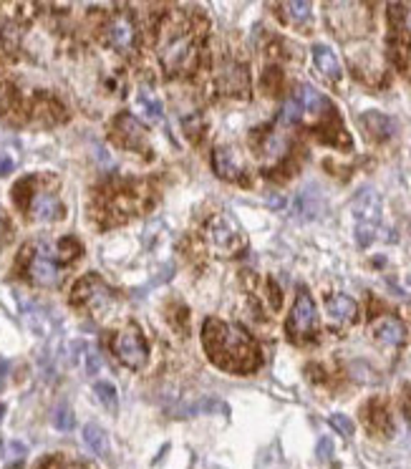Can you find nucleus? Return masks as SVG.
I'll return each instance as SVG.
<instances>
[{
  "label": "nucleus",
  "instance_id": "obj_1",
  "mask_svg": "<svg viewBox=\"0 0 411 469\" xmlns=\"http://www.w3.org/2000/svg\"><path fill=\"white\" fill-rule=\"evenodd\" d=\"M202 344H205L210 361H215L225 371H250L252 364H258L250 336L238 325L207 321L202 330Z\"/></svg>",
  "mask_w": 411,
  "mask_h": 469
},
{
  "label": "nucleus",
  "instance_id": "obj_2",
  "mask_svg": "<svg viewBox=\"0 0 411 469\" xmlns=\"http://www.w3.org/2000/svg\"><path fill=\"white\" fill-rule=\"evenodd\" d=\"M192 56H194V38L189 31H185V28H169L162 36L160 59L164 63L166 73H177L182 68H187Z\"/></svg>",
  "mask_w": 411,
  "mask_h": 469
},
{
  "label": "nucleus",
  "instance_id": "obj_3",
  "mask_svg": "<svg viewBox=\"0 0 411 469\" xmlns=\"http://www.w3.org/2000/svg\"><path fill=\"white\" fill-rule=\"evenodd\" d=\"M207 243L217 255H235L245 240H242V232H240L238 222L233 217L217 215L207 225Z\"/></svg>",
  "mask_w": 411,
  "mask_h": 469
},
{
  "label": "nucleus",
  "instance_id": "obj_4",
  "mask_svg": "<svg viewBox=\"0 0 411 469\" xmlns=\"http://www.w3.org/2000/svg\"><path fill=\"white\" fill-rule=\"evenodd\" d=\"M114 351H116V356L124 366L129 369H141L146 364V358H149V348H146L144 338L141 333L137 330V325H126L124 330L116 333L114 338Z\"/></svg>",
  "mask_w": 411,
  "mask_h": 469
},
{
  "label": "nucleus",
  "instance_id": "obj_5",
  "mask_svg": "<svg viewBox=\"0 0 411 469\" xmlns=\"http://www.w3.org/2000/svg\"><path fill=\"white\" fill-rule=\"evenodd\" d=\"M316 318H318V313H316L313 298L305 291H300L298 298H295V303H293L290 318H288L290 336H308V333L316 328Z\"/></svg>",
  "mask_w": 411,
  "mask_h": 469
},
{
  "label": "nucleus",
  "instance_id": "obj_6",
  "mask_svg": "<svg viewBox=\"0 0 411 469\" xmlns=\"http://www.w3.org/2000/svg\"><path fill=\"white\" fill-rule=\"evenodd\" d=\"M107 38L116 51H132L137 46V23L129 13H119L109 20Z\"/></svg>",
  "mask_w": 411,
  "mask_h": 469
},
{
  "label": "nucleus",
  "instance_id": "obj_7",
  "mask_svg": "<svg viewBox=\"0 0 411 469\" xmlns=\"http://www.w3.org/2000/svg\"><path fill=\"white\" fill-rule=\"evenodd\" d=\"M76 298H81L86 303V308H91V311H107L109 305H111L109 288L99 278H93V275H88V278H84L76 285Z\"/></svg>",
  "mask_w": 411,
  "mask_h": 469
},
{
  "label": "nucleus",
  "instance_id": "obj_8",
  "mask_svg": "<svg viewBox=\"0 0 411 469\" xmlns=\"http://www.w3.org/2000/svg\"><path fill=\"white\" fill-rule=\"evenodd\" d=\"M28 272H31V278H33V283L43 285V288H54V285L61 283V268L59 263H56L51 255H48L46 250H38L33 255V260H31V268H28Z\"/></svg>",
  "mask_w": 411,
  "mask_h": 469
},
{
  "label": "nucleus",
  "instance_id": "obj_9",
  "mask_svg": "<svg viewBox=\"0 0 411 469\" xmlns=\"http://www.w3.org/2000/svg\"><path fill=\"white\" fill-rule=\"evenodd\" d=\"M353 215H356L358 222H369V225H378L381 220V197L378 192L366 187L356 194L353 199Z\"/></svg>",
  "mask_w": 411,
  "mask_h": 469
},
{
  "label": "nucleus",
  "instance_id": "obj_10",
  "mask_svg": "<svg viewBox=\"0 0 411 469\" xmlns=\"http://www.w3.org/2000/svg\"><path fill=\"white\" fill-rule=\"evenodd\" d=\"M212 164H215V172L222 179H240L242 172H245L242 159H240L238 149H233V146H219L212 157Z\"/></svg>",
  "mask_w": 411,
  "mask_h": 469
},
{
  "label": "nucleus",
  "instance_id": "obj_11",
  "mask_svg": "<svg viewBox=\"0 0 411 469\" xmlns=\"http://www.w3.org/2000/svg\"><path fill=\"white\" fill-rule=\"evenodd\" d=\"M63 215V207H61L59 199L51 194V192H38L31 199V217L38 220V222H54Z\"/></svg>",
  "mask_w": 411,
  "mask_h": 469
},
{
  "label": "nucleus",
  "instance_id": "obj_12",
  "mask_svg": "<svg viewBox=\"0 0 411 469\" xmlns=\"http://www.w3.org/2000/svg\"><path fill=\"white\" fill-rule=\"evenodd\" d=\"M373 336H376L384 346H401L406 338V328L398 318L384 316L373 323Z\"/></svg>",
  "mask_w": 411,
  "mask_h": 469
},
{
  "label": "nucleus",
  "instance_id": "obj_13",
  "mask_svg": "<svg viewBox=\"0 0 411 469\" xmlns=\"http://www.w3.org/2000/svg\"><path fill=\"white\" fill-rule=\"evenodd\" d=\"M217 84L222 91L242 93L247 86V76H245V71H242V66H238V63H227V66L219 68Z\"/></svg>",
  "mask_w": 411,
  "mask_h": 469
},
{
  "label": "nucleus",
  "instance_id": "obj_14",
  "mask_svg": "<svg viewBox=\"0 0 411 469\" xmlns=\"http://www.w3.org/2000/svg\"><path fill=\"white\" fill-rule=\"evenodd\" d=\"M313 61H316V66H318V71L323 73L325 79H331V81L341 79V63L339 59H336V53L328 46H323V43L313 46Z\"/></svg>",
  "mask_w": 411,
  "mask_h": 469
},
{
  "label": "nucleus",
  "instance_id": "obj_15",
  "mask_svg": "<svg viewBox=\"0 0 411 469\" xmlns=\"http://www.w3.org/2000/svg\"><path fill=\"white\" fill-rule=\"evenodd\" d=\"M361 121L366 124V129L371 132V137L376 139H389L394 132H396V121L391 116H386V114H378V112H366L361 116Z\"/></svg>",
  "mask_w": 411,
  "mask_h": 469
},
{
  "label": "nucleus",
  "instance_id": "obj_16",
  "mask_svg": "<svg viewBox=\"0 0 411 469\" xmlns=\"http://www.w3.org/2000/svg\"><path fill=\"white\" fill-rule=\"evenodd\" d=\"M325 308H328V316L336 318V321H341V323H348V321H353L356 318V300L348 295H343V293H336V295L328 298V303H325Z\"/></svg>",
  "mask_w": 411,
  "mask_h": 469
},
{
  "label": "nucleus",
  "instance_id": "obj_17",
  "mask_svg": "<svg viewBox=\"0 0 411 469\" xmlns=\"http://www.w3.org/2000/svg\"><path fill=\"white\" fill-rule=\"evenodd\" d=\"M116 134L124 139V144L129 146V149H134V146H139L141 141H144V129H141L139 121L134 119V116H129V114H121L119 119H116Z\"/></svg>",
  "mask_w": 411,
  "mask_h": 469
},
{
  "label": "nucleus",
  "instance_id": "obj_18",
  "mask_svg": "<svg viewBox=\"0 0 411 469\" xmlns=\"http://www.w3.org/2000/svg\"><path fill=\"white\" fill-rule=\"evenodd\" d=\"M84 442H86V447L96 456H101V459H107L109 456V436L104 434L101 426H96V424H86V426H84Z\"/></svg>",
  "mask_w": 411,
  "mask_h": 469
},
{
  "label": "nucleus",
  "instance_id": "obj_19",
  "mask_svg": "<svg viewBox=\"0 0 411 469\" xmlns=\"http://www.w3.org/2000/svg\"><path fill=\"white\" fill-rule=\"evenodd\" d=\"M295 99H298V104L303 106V112H313V114L323 112L325 106H328V99H325L323 93L316 91V89L308 86V84L298 86V91H295Z\"/></svg>",
  "mask_w": 411,
  "mask_h": 469
},
{
  "label": "nucleus",
  "instance_id": "obj_20",
  "mask_svg": "<svg viewBox=\"0 0 411 469\" xmlns=\"http://www.w3.org/2000/svg\"><path fill=\"white\" fill-rule=\"evenodd\" d=\"M313 192H316V190H308V192H303V194L298 197V215H300V217H305V220L318 217V215H320V199L318 197L311 199Z\"/></svg>",
  "mask_w": 411,
  "mask_h": 469
},
{
  "label": "nucleus",
  "instance_id": "obj_21",
  "mask_svg": "<svg viewBox=\"0 0 411 469\" xmlns=\"http://www.w3.org/2000/svg\"><path fill=\"white\" fill-rule=\"evenodd\" d=\"M93 391H96L99 401L104 403V406H107L109 411H116V406H119V397H116V389H114V383L99 381L96 386H93Z\"/></svg>",
  "mask_w": 411,
  "mask_h": 469
},
{
  "label": "nucleus",
  "instance_id": "obj_22",
  "mask_svg": "<svg viewBox=\"0 0 411 469\" xmlns=\"http://www.w3.org/2000/svg\"><path fill=\"white\" fill-rule=\"evenodd\" d=\"M286 13L293 23H305V20L311 18L313 6L311 3H305V0H293V3H286Z\"/></svg>",
  "mask_w": 411,
  "mask_h": 469
},
{
  "label": "nucleus",
  "instance_id": "obj_23",
  "mask_svg": "<svg viewBox=\"0 0 411 469\" xmlns=\"http://www.w3.org/2000/svg\"><path fill=\"white\" fill-rule=\"evenodd\" d=\"M303 114H305L303 106L293 96V99H288L286 104H283V109H280V124H295V121L303 119Z\"/></svg>",
  "mask_w": 411,
  "mask_h": 469
},
{
  "label": "nucleus",
  "instance_id": "obj_24",
  "mask_svg": "<svg viewBox=\"0 0 411 469\" xmlns=\"http://www.w3.org/2000/svg\"><path fill=\"white\" fill-rule=\"evenodd\" d=\"M54 424L59 431H71L73 424H76V417H73V411L68 409V406H59V409L54 411Z\"/></svg>",
  "mask_w": 411,
  "mask_h": 469
},
{
  "label": "nucleus",
  "instance_id": "obj_25",
  "mask_svg": "<svg viewBox=\"0 0 411 469\" xmlns=\"http://www.w3.org/2000/svg\"><path fill=\"white\" fill-rule=\"evenodd\" d=\"M376 238V225H369V222H356V243L358 247H369Z\"/></svg>",
  "mask_w": 411,
  "mask_h": 469
},
{
  "label": "nucleus",
  "instance_id": "obj_26",
  "mask_svg": "<svg viewBox=\"0 0 411 469\" xmlns=\"http://www.w3.org/2000/svg\"><path fill=\"white\" fill-rule=\"evenodd\" d=\"M286 152V139L283 137H275V134H270L265 139V154L267 157H280V154Z\"/></svg>",
  "mask_w": 411,
  "mask_h": 469
},
{
  "label": "nucleus",
  "instance_id": "obj_27",
  "mask_svg": "<svg viewBox=\"0 0 411 469\" xmlns=\"http://www.w3.org/2000/svg\"><path fill=\"white\" fill-rule=\"evenodd\" d=\"M84 366H86V374H99V369H101V358H99V353L93 348H84Z\"/></svg>",
  "mask_w": 411,
  "mask_h": 469
},
{
  "label": "nucleus",
  "instance_id": "obj_28",
  "mask_svg": "<svg viewBox=\"0 0 411 469\" xmlns=\"http://www.w3.org/2000/svg\"><path fill=\"white\" fill-rule=\"evenodd\" d=\"M141 112L146 114V119L154 121V119H162V106L160 101H152V99H146V96H141Z\"/></svg>",
  "mask_w": 411,
  "mask_h": 469
},
{
  "label": "nucleus",
  "instance_id": "obj_29",
  "mask_svg": "<svg viewBox=\"0 0 411 469\" xmlns=\"http://www.w3.org/2000/svg\"><path fill=\"white\" fill-rule=\"evenodd\" d=\"M331 426H336V429H339L343 436H351L353 434V422L348 417H343V414H333V417H331Z\"/></svg>",
  "mask_w": 411,
  "mask_h": 469
},
{
  "label": "nucleus",
  "instance_id": "obj_30",
  "mask_svg": "<svg viewBox=\"0 0 411 469\" xmlns=\"http://www.w3.org/2000/svg\"><path fill=\"white\" fill-rule=\"evenodd\" d=\"M6 456H8V459H23V456H26V444L10 442V444H8Z\"/></svg>",
  "mask_w": 411,
  "mask_h": 469
},
{
  "label": "nucleus",
  "instance_id": "obj_31",
  "mask_svg": "<svg viewBox=\"0 0 411 469\" xmlns=\"http://www.w3.org/2000/svg\"><path fill=\"white\" fill-rule=\"evenodd\" d=\"M331 454H333V444L328 436H323L318 442V459H331Z\"/></svg>",
  "mask_w": 411,
  "mask_h": 469
},
{
  "label": "nucleus",
  "instance_id": "obj_32",
  "mask_svg": "<svg viewBox=\"0 0 411 469\" xmlns=\"http://www.w3.org/2000/svg\"><path fill=\"white\" fill-rule=\"evenodd\" d=\"M10 167H13V162H10V159L0 157V174H8V172H10Z\"/></svg>",
  "mask_w": 411,
  "mask_h": 469
},
{
  "label": "nucleus",
  "instance_id": "obj_33",
  "mask_svg": "<svg viewBox=\"0 0 411 469\" xmlns=\"http://www.w3.org/2000/svg\"><path fill=\"white\" fill-rule=\"evenodd\" d=\"M6 374H8V369H6V364H3V361H0V378H3V376H6Z\"/></svg>",
  "mask_w": 411,
  "mask_h": 469
},
{
  "label": "nucleus",
  "instance_id": "obj_34",
  "mask_svg": "<svg viewBox=\"0 0 411 469\" xmlns=\"http://www.w3.org/2000/svg\"><path fill=\"white\" fill-rule=\"evenodd\" d=\"M409 280H411V278H409Z\"/></svg>",
  "mask_w": 411,
  "mask_h": 469
}]
</instances>
